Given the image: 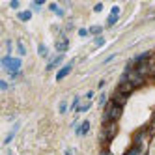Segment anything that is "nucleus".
I'll return each mask as SVG.
<instances>
[{
  "label": "nucleus",
  "mask_w": 155,
  "mask_h": 155,
  "mask_svg": "<svg viewBox=\"0 0 155 155\" xmlns=\"http://www.w3.org/2000/svg\"><path fill=\"white\" fill-rule=\"evenodd\" d=\"M9 6H12L13 9H17V8H19V2H17V0H13V2H12V4H9Z\"/></svg>",
  "instance_id": "nucleus-28"
},
{
  "label": "nucleus",
  "mask_w": 155,
  "mask_h": 155,
  "mask_svg": "<svg viewBox=\"0 0 155 155\" xmlns=\"http://www.w3.org/2000/svg\"><path fill=\"white\" fill-rule=\"evenodd\" d=\"M127 155H140V146H133V148L127 151Z\"/></svg>",
  "instance_id": "nucleus-16"
},
{
  "label": "nucleus",
  "mask_w": 155,
  "mask_h": 155,
  "mask_svg": "<svg viewBox=\"0 0 155 155\" xmlns=\"http://www.w3.org/2000/svg\"><path fill=\"white\" fill-rule=\"evenodd\" d=\"M101 9H103V4H95L94 6V12H101Z\"/></svg>",
  "instance_id": "nucleus-25"
},
{
  "label": "nucleus",
  "mask_w": 155,
  "mask_h": 155,
  "mask_svg": "<svg viewBox=\"0 0 155 155\" xmlns=\"http://www.w3.org/2000/svg\"><path fill=\"white\" fill-rule=\"evenodd\" d=\"M99 105H107V95H105V94L99 97Z\"/></svg>",
  "instance_id": "nucleus-23"
},
{
  "label": "nucleus",
  "mask_w": 155,
  "mask_h": 155,
  "mask_svg": "<svg viewBox=\"0 0 155 155\" xmlns=\"http://www.w3.org/2000/svg\"><path fill=\"white\" fill-rule=\"evenodd\" d=\"M121 110H124V107H118L116 103L108 101L105 105V112H103V121L107 124V121H118L120 116H121Z\"/></svg>",
  "instance_id": "nucleus-1"
},
{
  "label": "nucleus",
  "mask_w": 155,
  "mask_h": 155,
  "mask_svg": "<svg viewBox=\"0 0 155 155\" xmlns=\"http://www.w3.org/2000/svg\"><path fill=\"white\" fill-rule=\"evenodd\" d=\"M103 43H105V39H103L101 36H99V38H95V45H97V47H101Z\"/></svg>",
  "instance_id": "nucleus-21"
},
{
  "label": "nucleus",
  "mask_w": 155,
  "mask_h": 155,
  "mask_svg": "<svg viewBox=\"0 0 155 155\" xmlns=\"http://www.w3.org/2000/svg\"><path fill=\"white\" fill-rule=\"evenodd\" d=\"M110 101H112V103H116L118 107H124V105L127 103V95H125V94H121V92H118V90H116V92L112 94V99H110Z\"/></svg>",
  "instance_id": "nucleus-5"
},
{
  "label": "nucleus",
  "mask_w": 155,
  "mask_h": 155,
  "mask_svg": "<svg viewBox=\"0 0 155 155\" xmlns=\"http://www.w3.org/2000/svg\"><path fill=\"white\" fill-rule=\"evenodd\" d=\"M118 13H120V8L114 6V8H112V15H118Z\"/></svg>",
  "instance_id": "nucleus-27"
},
{
  "label": "nucleus",
  "mask_w": 155,
  "mask_h": 155,
  "mask_svg": "<svg viewBox=\"0 0 155 155\" xmlns=\"http://www.w3.org/2000/svg\"><path fill=\"white\" fill-rule=\"evenodd\" d=\"M88 32L99 38V34H101V32H103V26H97V25H95V26H90V30H88Z\"/></svg>",
  "instance_id": "nucleus-12"
},
{
  "label": "nucleus",
  "mask_w": 155,
  "mask_h": 155,
  "mask_svg": "<svg viewBox=\"0 0 155 155\" xmlns=\"http://www.w3.org/2000/svg\"><path fill=\"white\" fill-rule=\"evenodd\" d=\"M0 88H2V90H8V82L2 81V82H0Z\"/></svg>",
  "instance_id": "nucleus-26"
},
{
  "label": "nucleus",
  "mask_w": 155,
  "mask_h": 155,
  "mask_svg": "<svg viewBox=\"0 0 155 155\" xmlns=\"http://www.w3.org/2000/svg\"><path fill=\"white\" fill-rule=\"evenodd\" d=\"M71 68H73V64H68V65H64V68L58 71V75H56V79L58 81H62L64 79V77H68L69 73H71Z\"/></svg>",
  "instance_id": "nucleus-7"
},
{
  "label": "nucleus",
  "mask_w": 155,
  "mask_h": 155,
  "mask_svg": "<svg viewBox=\"0 0 155 155\" xmlns=\"http://www.w3.org/2000/svg\"><path fill=\"white\" fill-rule=\"evenodd\" d=\"M21 58H12V56H4L2 58V68L8 69L9 73H13V71H21Z\"/></svg>",
  "instance_id": "nucleus-4"
},
{
  "label": "nucleus",
  "mask_w": 155,
  "mask_h": 155,
  "mask_svg": "<svg viewBox=\"0 0 155 155\" xmlns=\"http://www.w3.org/2000/svg\"><path fill=\"white\" fill-rule=\"evenodd\" d=\"M116 21H118V15H112V13H110V17L107 19V26H112V25H116Z\"/></svg>",
  "instance_id": "nucleus-13"
},
{
  "label": "nucleus",
  "mask_w": 155,
  "mask_h": 155,
  "mask_svg": "<svg viewBox=\"0 0 155 155\" xmlns=\"http://www.w3.org/2000/svg\"><path fill=\"white\" fill-rule=\"evenodd\" d=\"M56 49H58V52L62 54V52H65V51H68V39H60L58 43H56Z\"/></svg>",
  "instance_id": "nucleus-9"
},
{
  "label": "nucleus",
  "mask_w": 155,
  "mask_h": 155,
  "mask_svg": "<svg viewBox=\"0 0 155 155\" xmlns=\"http://www.w3.org/2000/svg\"><path fill=\"white\" fill-rule=\"evenodd\" d=\"M151 131H155V118H153V121H151Z\"/></svg>",
  "instance_id": "nucleus-29"
},
{
  "label": "nucleus",
  "mask_w": 155,
  "mask_h": 155,
  "mask_svg": "<svg viewBox=\"0 0 155 155\" xmlns=\"http://www.w3.org/2000/svg\"><path fill=\"white\" fill-rule=\"evenodd\" d=\"M90 107H92V103L88 101V103H84V105H81L79 107V110H77V112H86V110H90Z\"/></svg>",
  "instance_id": "nucleus-15"
},
{
  "label": "nucleus",
  "mask_w": 155,
  "mask_h": 155,
  "mask_svg": "<svg viewBox=\"0 0 155 155\" xmlns=\"http://www.w3.org/2000/svg\"><path fill=\"white\" fill-rule=\"evenodd\" d=\"M133 90H135V86H133L129 81H120V86H118V92H121V94H125V95H129Z\"/></svg>",
  "instance_id": "nucleus-6"
},
{
  "label": "nucleus",
  "mask_w": 155,
  "mask_h": 155,
  "mask_svg": "<svg viewBox=\"0 0 155 155\" xmlns=\"http://www.w3.org/2000/svg\"><path fill=\"white\" fill-rule=\"evenodd\" d=\"M79 36H81V38H86V36H88V30H86V28H81V30H79Z\"/></svg>",
  "instance_id": "nucleus-22"
},
{
  "label": "nucleus",
  "mask_w": 155,
  "mask_h": 155,
  "mask_svg": "<svg viewBox=\"0 0 155 155\" xmlns=\"http://www.w3.org/2000/svg\"><path fill=\"white\" fill-rule=\"evenodd\" d=\"M38 52H39V56H47V47L45 45H39L38 47Z\"/></svg>",
  "instance_id": "nucleus-19"
},
{
  "label": "nucleus",
  "mask_w": 155,
  "mask_h": 155,
  "mask_svg": "<svg viewBox=\"0 0 155 155\" xmlns=\"http://www.w3.org/2000/svg\"><path fill=\"white\" fill-rule=\"evenodd\" d=\"M65 110H68V105H65V103H60V112L64 114V112H65Z\"/></svg>",
  "instance_id": "nucleus-24"
},
{
  "label": "nucleus",
  "mask_w": 155,
  "mask_h": 155,
  "mask_svg": "<svg viewBox=\"0 0 155 155\" xmlns=\"http://www.w3.org/2000/svg\"><path fill=\"white\" fill-rule=\"evenodd\" d=\"M150 75H153V77H155V56H151V58H150Z\"/></svg>",
  "instance_id": "nucleus-14"
},
{
  "label": "nucleus",
  "mask_w": 155,
  "mask_h": 155,
  "mask_svg": "<svg viewBox=\"0 0 155 155\" xmlns=\"http://www.w3.org/2000/svg\"><path fill=\"white\" fill-rule=\"evenodd\" d=\"M153 118H155V112H153Z\"/></svg>",
  "instance_id": "nucleus-30"
},
{
  "label": "nucleus",
  "mask_w": 155,
  "mask_h": 155,
  "mask_svg": "<svg viewBox=\"0 0 155 155\" xmlns=\"http://www.w3.org/2000/svg\"><path fill=\"white\" fill-rule=\"evenodd\" d=\"M62 60H64V54H60V56H56V58H54V60H52V62L47 65V69H54L58 64H62Z\"/></svg>",
  "instance_id": "nucleus-11"
},
{
  "label": "nucleus",
  "mask_w": 155,
  "mask_h": 155,
  "mask_svg": "<svg viewBox=\"0 0 155 155\" xmlns=\"http://www.w3.org/2000/svg\"><path fill=\"white\" fill-rule=\"evenodd\" d=\"M17 51H19V54H21V56H25V54H26V49H25V45H23V43H17Z\"/></svg>",
  "instance_id": "nucleus-18"
},
{
  "label": "nucleus",
  "mask_w": 155,
  "mask_h": 155,
  "mask_svg": "<svg viewBox=\"0 0 155 155\" xmlns=\"http://www.w3.org/2000/svg\"><path fill=\"white\" fill-rule=\"evenodd\" d=\"M79 103H81V97H75V99H73L71 108H73V110H79Z\"/></svg>",
  "instance_id": "nucleus-20"
},
{
  "label": "nucleus",
  "mask_w": 155,
  "mask_h": 155,
  "mask_svg": "<svg viewBox=\"0 0 155 155\" xmlns=\"http://www.w3.org/2000/svg\"><path fill=\"white\" fill-rule=\"evenodd\" d=\"M21 21H23V23H26V21H30L32 19V12L28 9V12H19V15H17Z\"/></svg>",
  "instance_id": "nucleus-10"
},
{
  "label": "nucleus",
  "mask_w": 155,
  "mask_h": 155,
  "mask_svg": "<svg viewBox=\"0 0 155 155\" xmlns=\"http://www.w3.org/2000/svg\"><path fill=\"white\" fill-rule=\"evenodd\" d=\"M88 131H90V121L86 120V121H82V125H81V127H77V135H81V137H82V135H86Z\"/></svg>",
  "instance_id": "nucleus-8"
},
{
  "label": "nucleus",
  "mask_w": 155,
  "mask_h": 155,
  "mask_svg": "<svg viewBox=\"0 0 155 155\" xmlns=\"http://www.w3.org/2000/svg\"><path fill=\"white\" fill-rule=\"evenodd\" d=\"M17 127H19V125H15V127H13V131H12V133H9V135L6 137L4 144H9V142H12V138H13V135H15V131H17Z\"/></svg>",
  "instance_id": "nucleus-17"
},
{
  "label": "nucleus",
  "mask_w": 155,
  "mask_h": 155,
  "mask_svg": "<svg viewBox=\"0 0 155 155\" xmlns=\"http://www.w3.org/2000/svg\"><path fill=\"white\" fill-rule=\"evenodd\" d=\"M118 133V124L116 121H107L103 125V131H101V142H107L110 138H114Z\"/></svg>",
  "instance_id": "nucleus-3"
},
{
  "label": "nucleus",
  "mask_w": 155,
  "mask_h": 155,
  "mask_svg": "<svg viewBox=\"0 0 155 155\" xmlns=\"http://www.w3.org/2000/svg\"><path fill=\"white\" fill-rule=\"evenodd\" d=\"M121 81H129L135 88H140L144 82H146V79H144V77H142L137 69H127V71H125V75L121 77Z\"/></svg>",
  "instance_id": "nucleus-2"
}]
</instances>
